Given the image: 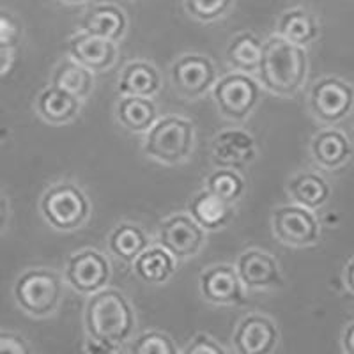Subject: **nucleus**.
Here are the masks:
<instances>
[{
	"mask_svg": "<svg viewBox=\"0 0 354 354\" xmlns=\"http://www.w3.org/2000/svg\"><path fill=\"white\" fill-rule=\"evenodd\" d=\"M346 282H347V287H349V289L354 292V261L351 262L349 266H347V270H346Z\"/></svg>",
	"mask_w": 354,
	"mask_h": 354,
	"instance_id": "38",
	"label": "nucleus"
},
{
	"mask_svg": "<svg viewBox=\"0 0 354 354\" xmlns=\"http://www.w3.org/2000/svg\"><path fill=\"white\" fill-rule=\"evenodd\" d=\"M278 328L270 317L250 314L234 331L232 344L239 354H270L278 346Z\"/></svg>",
	"mask_w": 354,
	"mask_h": 354,
	"instance_id": "13",
	"label": "nucleus"
},
{
	"mask_svg": "<svg viewBox=\"0 0 354 354\" xmlns=\"http://www.w3.org/2000/svg\"><path fill=\"white\" fill-rule=\"evenodd\" d=\"M64 277L73 290L91 296L109 283L110 262L97 250H80L68 259Z\"/></svg>",
	"mask_w": 354,
	"mask_h": 354,
	"instance_id": "9",
	"label": "nucleus"
},
{
	"mask_svg": "<svg viewBox=\"0 0 354 354\" xmlns=\"http://www.w3.org/2000/svg\"><path fill=\"white\" fill-rule=\"evenodd\" d=\"M117 121L131 133H147L158 121V110L151 97L121 96L115 106Z\"/></svg>",
	"mask_w": 354,
	"mask_h": 354,
	"instance_id": "21",
	"label": "nucleus"
},
{
	"mask_svg": "<svg viewBox=\"0 0 354 354\" xmlns=\"http://www.w3.org/2000/svg\"><path fill=\"white\" fill-rule=\"evenodd\" d=\"M21 28L18 21L8 15V12L0 11V52H9L15 48L20 41Z\"/></svg>",
	"mask_w": 354,
	"mask_h": 354,
	"instance_id": "32",
	"label": "nucleus"
},
{
	"mask_svg": "<svg viewBox=\"0 0 354 354\" xmlns=\"http://www.w3.org/2000/svg\"><path fill=\"white\" fill-rule=\"evenodd\" d=\"M205 189L220 197L221 201L234 204L245 192V179L234 169H218L205 179Z\"/></svg>",
	"mask_w": 354,
	"mask_h": 354,
	"instance_id": "29",
	"label": "nucleus"
},
{
	"mask_svg": "<svg viewBox=\"0 0 354 354\" xmlns=\"http://www.w3.org/2000/svg\"><path fill=\"white\" fill-rule=\"evenodd\" d=\"M262 55V41L252 32H241L230 39L225 59L234 71L257 73Z\"/></svg>",
	"mask_w": 354,
	"mask_h": 354,
	"instance_id": "26",
	"label": "nucleus"
},
{
	"mask_svg": "<svg viewBox=\"0 0 354 354\" xmlns=\"http://www.w3.org/2000/svg\"><path fill=\"white\" fill-rule=\"evenodd\" d=\"M28 346L24 338L11 331H0V353L9 354H27Z\"/></svg>",
	"mask_w": 354,
	"mask_h": 354,
	"instance_id": "34",
	"label": "nucleus"
},
{
	"mask_svg": "<svg viewBox=\"0 0 354 354\" xmlns=\"http://www.w3.org/2000/svg\"><path fill=\"white\" fill-rule=\"evenodd\" d=\"M354 101L353 88L338 78H322L312 88L310 106L317 119L337 122L347 115Z\"/></svg>",
	"mask_w": 354,
	"mask_h": 354,
	"instance_id": "12",
	"label": "nucleus"
},
{
	"mask_svg": "<svg viewBox=\"0 0 354 354\" xmlns=\"http://www.w3.org/2000/svg\"><path fill=\"white\" fill-rule=\"evenodd\" d=\"M202 298L213 305L239 306L246 301L245 286L234 266L216 264L202 271L198 278Z\"/></svg>",
	"mask_w": 354,
	"mask_h": 354,
	"instance_id": "11",
	"label": "nucleus"
},
{
	"mask_svg": "<svg viewBox=\"0 0 354 354\" xmlns=\"http://www.w3.org/2000/svg\"><path fill=\"white\" fill-rule=\"evenodd\" d=\"M135 312L124 294L117 289H100L85 305V330L100 342L122 347L135 331Z\"/></svg>",
	"mask_w": 354,
	"mask_h": 354,
	"instance_id": "2",
	"label": "nucleus"
},
{
	"mask_svg": "<svg viewBox=\"0 0 354 354\" xmlns=\"http://www.w3.org/2000/svg\"><path fill=\"white\" fill-rule=\"evenodd\" d=\"M41 214L55 230L71 232L88 220L91 202L75 183H55L41 197Z\"/></svg>",
	"mask_w": 354,
	"mask_h": 354,
	"instance_id": "5",
	"label": "nucleus"
},
{
	"mask_svg": "<svg viewBox=\"0 0 354 354\" xmlns=\"http://www.w3.org/2000/svg\"><path fill=\"white\" fill-rule=\"evenodd\" d=\"M287 189H289L290 198L306 209H317L330 197L328 183L314 172H303L292 177Z\"/></svg>",
	"mask_w": 354,
	"mask_h": 354,
	"instance_id": "27",
	"label": "nucleus"
},
{
	"mask_svg": "<svg viewBox=\"0 0 354 354\" xmlns=\"http://www.w3.org/2000/svg\"><path fill=\"white\" fill-rule=\"evenodd\" d=\"M61 2H64V4H84L87 0H61Z\"/></svg>",
	"mask_w": 354,
	"mask_h": 354,
	"instance_id": "39",
	"label": "nucleus"
},
{
	"mask_svg": "<svg viewBox=\"0 0 354 354\" xmlns=\"http://www.w3.org/2000/svg\"><path fill=\"white\" fill-rule=\"evenodd\" d=\"M344 349L349 354H354V322L347 326L346 333H344Z\"/></svg>",
	"mask_w": 354,
	"mask_h": 354,
	"instance_id": "36",
	"label": "nucleus"
},
{
	"mask_svg": "<svg viewBox=\"0 0 354 354\" xmlns=\"http://www.w3.org/2000/svg\"><path fill=\"white\" fill-rule=\"evenodd\" d=\"M185 354H225V349L211 338L209 335H197V337L185 347Z\"/></svg>",
	"mask_w": 354,
	"mask_h": 354,
	"instance_id": "33",
	"label": "nucleus"
},
{
	"mask_svg": "<svg viewBox=\"0 0 354 354\" xmlns=\"http://www.w3.org/2000/svg\"><path fill=\"white\" fill-rule=\"evenodd\" d=\"M170 80L179 96L197 100L213 88L216 82V68L209 57L202 53H186L172 64Z\"/></svg>",
	"mask_w": 354,
	"mask_h": 354,
	"instance_id": "7",
	"label": "nucleus"
},
{
	"mask_svg": "<svg viewBox=\"0 0 354 354\" xmlns=\"http://www.w3.org/2000/svg\"><path fill=\"white\" fill-rule=\"evenodd\" d=\"M189 17L204 24L223 18L232 9L234 0H183Z\"/></svg>",
	"mask_w": 354,
	"mask_h": 354,
	"instance_id": "30",
	"label": "nucleus"
},
{
	"mask_svg": "<svg viewBox=\"0 0 354 354\" xmlns=\"http://www.w3.org/2000/svg\"><path fill=\"white\" fill-rule=\"evenodd\" d=\"M261 96L262 85L248 73H229L213 85L218 112L230 121H245L259 105Z\"/></svg>",
	"mask_w": 354,
	"mask_h": 354,
	"instance_id": "6",
	"label": "nucleus"
},
{
	"mask_svg": "<svg viewBox=\"0 0 354 354\" xmlns=\"http://www.w3.org/2000/svg\"><path fill=\"white\" fill-rule=\"evenodd\" d=\"M64 283L55 271L32 268L18 277L15 283L17 305L30 317H48L59 308Z\"/></svg>",
	"mask_w": 354,
	"mask_h": 354,
	"instance_id": "4",
	"label": "nucleus"
},
{
	"mask_svg": "<svg viewBox=\"0 0 354 354\" xmlns=\"http://www.w3.org/2000/svg\"><path fill=\"white\" fill-rule=\"evenodd\" d=\"M312 154L319 165L326 167V169H337L346 163L349 158V140L340 131L326 129V131L315 135L314 142H312Z\"/></svg>",
	"mask_w": 354,
	"mask_h": 354,
	"instance_id": "28",
	"label": "nucleus"
},
{
	"mask_svg": "<svg viewBox=\"0 0 354 354\" xmlns=\"http://www.w3.org/2000/svg\"><path fill=\"white\" fill-rule=\"evenodd\" d=\"M255 140L243 129H225L213 138V163L218 169L241 170L255 160Z\"/></svg>",
	"mask_w": 354,
	"mask_h": 354,
	"instance_id": "14",
	"label": "nucleus"
},
{
	"mask_svg": "<svg viewBox=\"0 0 354 354\" xmlns=\"http://www.w3.org/2000/svg\"><path fill=\"white\" fill-rule=\"evenodd\" d=\"M133 268L142 282L160 286L165 283L176 271V259L163 246H147L133 261Z\"/></svg>",
	"mask_w": 354,
	"mask_h": 354,
	"instance_id": "22",
	"label": "nucleus"
},
{
	"mask_svg": "<svg viewBox=\"0 0 354 354\" xmlns=\"http://www.w3.org/2000/svg\"><path fill=\"white\" fill-rule=\"evenodd\" d=\"M68 52L73 61L85 66L93 73H103L112 68L117 61V46L113 41L78 32L69 39Z\"/></svg>",
	"mask_w": 354,
	"mask_h": 354,
	"instance_id": "16",
	"label": "nucleus"
},
{
	"mask_svg": "<svg viewBox=\"0 0 354 354\" xmlns=\"http://www.w3.org/2000/svg\"><path fill=\"white\" fill-rule=\"evenodd\" d=\"M149 246V238L140 225L119 223L109 238V250L119 261L133 264V261Z\"/></svg>",
	"mask_w": 354,
	"mask_h": 354,
	"instance_id": "24",
	"label": "nucleus"
},
{
	"mask_svg": "<svg viewBox=\"0 0 354 354\" xmlns=\"http://www.w3.org/2000/svg\"><path fill=\"white\" fill-rule=\"evenodd\" d=\"M129 351L137 354H176L177 347L172 338L163 331H147L133 342Z\"/></svg>",
	"mask_w": 354,
	"mask_h": 354,
	"instance_id": "31",
	"label": "nucleus"
},
{
	"mask_svg": "<svg viewBox=\"0 0 354 354\" xmlns=\"http://www.w3.org/2000/svg\"><path fill=\"white\" fill-rule=\"evenodd\" d=\"M205 241V230L189 214H174L160 223L158 245L176 261L195 257Z\"/></svg>",
	"mask_w": 354,
	"mask_h": 354,
	"instance_id": "8",
	"label": "nucleus"
},
{
	"mask_svg": "<svg viewBox=\"0 0 354 354\" xmlns=\"http://www.w3.org/2000/svg\"><path fill=\"white\" fill-rule=\"evenodd\" d=\"M85 353H121L122 347L112 346V344L100 342V340H94V338L88 337L87 342L84 346Z\"/></svg>",
	"mask_w": 354,
	"mask_h": 354,
	"instance_id": "35",
	"label": "nucleus"
},
{
	"mask_svg": "<svg viewBox=\"0 0 354 354\" xmlns=\"http://www.w3.org/2000/svg\"><path fill=\"white\" fill-rule=\"evenodd\" d=\"M52 85L62 88L66 93L77 96L78 100H85L94 88V73L85 66L78 64L73 59L59 62L53 69Z\"/></svg>",
	"mask_w": 354,
	"mask_h": 354,
	"instance_id": "25",
	"label": "nucleus"
},
{
	"mask_svg": "<svg viewBox=\"0 0 354 354\" xmlns=\"http://www.w3.org/2000/svg\"><path fill=\"white\" fill-rule=\"evenodd\" d=\"M308 59L303 46L283 39L282 36L268 37L262 43L259 84L277 96H294L305 84Z\"/></svg>",
	"mask_w": 354,
	"mask_h": 354,
	"instance_id": "1",
	"label": "nucleus"
},
{
	"mask_svg": "<svg viewBox=\"0 0 354 354\" xmlns=\"http://www.w3.org/2000/svg\"><path fill=\"white\" fill-rule=\"evenodd\" d=\"M8 216H9L8 201L4 198V195L0 194V230L4 229L6 223H8Z\"/></svg>",
	"mask_w": 354,
	"mask_h": 354,
	"instance_id": "37",
	"label": "nucleus"
},
{
	"mask_svg": "<svg viewBox=\"0 0 354 354\" xmlns=\"http://www.w3.org/2000/svg\"><path fill=\"white\" fill-rule=\"evenodd\" d=\"M277 34L298 46H306L319 36V25L312 12L303 8H292L280 15Z\"/></svg>",
	"mask_w": 354,
	"mask_h": 354,
	"instance_id": "23",
	"label": "nucleus"
},
{
	"mask_svg": "<svg viewBox=\"0 0 354 354\" xmlns=\"http://www.w3.org/2000/svg\"><path fill=\"white\" fill-rule=\"evenodd\" d=\"M188 213L207 232L223 229L227 223H230L234 218V207L230 202L221 201L220 197L211 194L209 189H202L189 202Z\"/></svg>",
	"mask_w": 354,
	"mask_h": 354,
	"instance_id": "18",
	"label": "nucleus"
},
{
	"mask_svg": "<svg viewBox=\"0 0 354 354\" xmlns=\"http://www.w3.org/2000/svg\"><path fill=\"white\" fill-rule=\"evenodd\" d=\"M241 283L245 289L262 290L282 287L283 278L280 273V266L273 255L266 254L262 250H246L239 255L236 264Z\"/></svg>",
	"mask_w": 354,
	"mask_h": 354,
	"instance_id": "15",
	"label": "nucleus"
},
{
	"mask_svg": "<svg viewBox=\"0 0 354 354\" xmlns=\"http://www.w3.org/2000/svg\"><path fill=\"white\" fill-rule=\"evenodd\" d=\"M80 28L87 34L117 43L124 37L126 28H128V18L119 6L96 4L85 11L80 21Z\"/></svg>",
	"mask_w": 354,
	"mask_h": 354,
	"instance_id": "17",
	"label": "nucleus"
},
{
	"mask_svg": "<svg viewBox=\"0 0 354 354\" xmlns=\"http://www.w3.org/2000/svg\"><path fill=\"white\" fill-rule=\"evenodd\" d=\"M160 87L161 78L158 69L149 62L135 61L122 69L117 91L121 96L153 97Z\"/></svg>",
	"mask_w": 354,
	"mask_h": 354,
	"instance_id": "20",
	"label": "nucleus"
},
{
	"mask_svg": "<svg viewBox=\"0 0 354 354\" xmlns=\"http://www.w3.org/2000/svg\"><path fill=\"white\" fill-rule=\"evenodd\" d=\"M273 234L283 245L310 246L319 239V223L303 205H282L273 211Z\"/></svg>",
	"mask_w": 354,
	"mask_h": 354,
	"instance_id": "10",
	"label": "nucleus"
},
{
	"mask_svg": "<svg viewBox=\"0 0 354 354\" xmlns=\"http://www.w3.org/2000/svg\"><path fill=\"white\" fill-rule=\"evenodd\" d=\"M82 109V100L66 93L62 88L50 85L39 94L36 101V110L44 121L50 124H66L78 115Z\"/></svg>",
	"mask_w": 354,
	"mask_h": 354,
	"instance_id": "19",
	"label": "nucleus"
},
{
	"mask_svg": "<svg viewBox=\"0 0 354 354\" xmlns=\"http://www.w3.org/2000/svg\"><path fill=\"white\" fill-rule=\"evenodd\" d=\"M195 128L183 117L169 115L154 122L145 135V154L160 163L177 165L194 151Z\"/></svg>",
	"mask_w": 354,
	"mask_h": 354,
	"instance_id": "3",
	"label": "nucleus"
}]
</instances>
